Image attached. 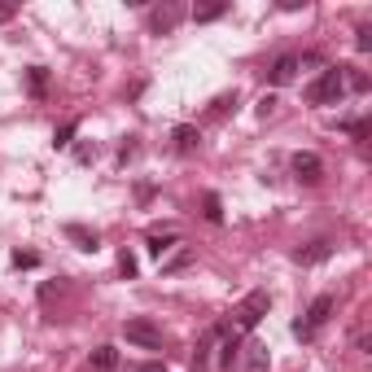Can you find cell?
Returning a JSON list of instances; mask_svg holds the SVG:
<instances>
[{
	"label": "cell",
	"mask_w": 372,
	"mask_h": 372,
	"mask_svg": "<svg viewBox=\"0 0 372 372\" xmlns=\"http://www.w3.org/2000/svg\"><path fill=\"white\" fill-rule=\"evenodd\" d=\"M293 74H298V57H281L276 66H271V74H267V79L276 84V88H285V84H293Z\"/></svg>",
	"instance_id": "8"
},
{
	"label": "cell",
	"mask_w": 372,
	"mask_h": 372,
	"mask_svg": "<svg viewBox=\"0 0 372 372\" xmlns=\"http://www.w3.org/2000/svg\"><path fill=\"white\" fill-rule=\"evenodd\" d=\"M342 92H346V70H342V66H329V70H320V79L307 88V101L329 106V101H337Z\"/></svg>",
	"instance_id": "2"
},
{
	"label": "cell",
	"mask_w": 372,
	"mask_h": 372,
	"mask_svg": "<svg viewBox=\"0 0 372 372\" xmlns=\"http://www.w3.org/2000/svg\"><path fill=\"white\" fill-rule=\"evenodd\" d=\"M267 307H271V298L263 293V289H254V293H245L241 303H237V311H232V333H250L259 320L267 315Z\"/></svg>",
	"instance_id": "1"
},
{
	"label": "cell",
	"mask_w": 372,
	"mask_h": 372,
	"mask_svg": "<svg viewBox=\"0 0 372 372\" xmlns=\"http://www.w3.org/2000/svg\"><path fill=\"white\" fill-rule=\"evenodd\" d=\"M351 88H355V92H363V88H368V74H359V70H355V74H351Z\"/></svg>",
	"instance_id": "23"
},
{
	"label": "cell",
	"mask_w": 372,
	"mask_h": 372,
	"mask_svg": "<svg viewBox=\"0 0 372 372\" xmlns=\"http://www.w3.org/2000/svg\"><path fill=\"white\" fill-rule=\"evenodd\" d=\"M206 351H210V342H197V355H193V372H202V368H206V359H210Z\"/></svg>",
	"instance_id": "18"
},
{
	"label": "cell",
	"mask_w": 372,
	"mask_h": 372,
	"mask_svg": "<svg viewBox=\"0 0 372 372\" xmlns=\"http://www.w3.org/2000/svg\"><path fill=\"white\" fill-rule=\"evenodd\" d=\"M355 35H359V40H355V44H359V48H363V53H368V48H372V27H359V31H355Z\"/></svg>",
	"instance_id": "22"
},
{
	"label": "cell",
	"mask_w": 372,
	"mask_h": 372,
	"mask_svg": "<svg viewBox=\"0 0 372 372\" xmlns=\"http://www.w3.org/2000/svg\"><path fill=\"white\" fill-rule=\"evenodd\" d=\"M202 215H206L210 223H219V219H223V210H219V197H215V193H206V197H202Z\"/></svg>",
	"instance_id": "15"
},
{
	"label": "cell",
	"mask_w": 372,
	"mask_h": 372,
	"mask_svg": "<svg viewBox=\"0 0 372 372\" xmlns=\"http://www.w3.org/2000/svg\"><path fill=\"white\" fill-rule=\"evenodd\" d=\"M293 176L303 184H320V180H325V162H320L315 154H298L293 158Z\"/></svg>",
	"instance_id": "6"
},
{
	"label": "cell",
	"mask_w": 372,
	"mask_h": 372,
	"mask_svg": "<svg viewBox=\"0 0 372 372\" xmlns=\"http://www.w3.org/2000/svg\"><path fill=\"white\" fill-rule=\"evenodd\" d=\"M118 271H123V276H136V259L123 254V259H118Z\"/></svg>",
	"instance_id": "21"
},
{
	"label": "cell",
	"mask_w": 372,
	"mask_h": 372,
	"mask_svg": "<svg viewBox=\"0 0 372 372\" xmlns=\"http://www.w3.org/2000/svg\"><path fill=\"white\" fill-rule=\"evenodd\" d=\"M123 337L145 346V351H158V346H162V333L149 325V320H128V325H123Z\"/></svg>",
	"instance_id": "4"
},
{
	"label": "cell",
	"mask_w": 372,
	"mask_h": 372,
	"mask_svg": "<svg viewBox=\"0 0 372 372\" xmlns=\"http://www.w3.org/2000/svg\"><path fill=\"white\" fill-rule=\"evenodd\" d=\"M184 18V5H158L154 13H149V31L162 35V31H176V22Z\"/></svg>",
	"instance_id": "5"
},
{
	"label": "cell",
	"mask_w": 372,
	"mask_h": 372,
	"mask_svg": "<svg viewBox=\"0 0 372 372\" xmlns=\"http://www.w3.org/2000/svg\"><path fill=\"white\" fill-rule=\"evenodd\" d=\"M118 368V351L114 346H96L92 351V372H114Z\"/></svg>",
	"instance_id": "10"
},
{
	"label": "cell",
	"mask_w": 372,
	"mask_h": 372,
	"mask_svg": "<svg viewBox=\"0 0 372 372\" xmlns=\"http://www.w3.org/2000/svg\"><path fill=\"white\" fill-rule=\"evenodd\" d=\"M197 140H202V136H197V128H176V149H180V154H193Z\"/></svg>",
	"instance_id": "12"
},
{
	"label": "cell",
	"mask_w": 372,
	"mask_h": 372,
	"mask_svg": "<svg viewBox=\"0 0 372 372\" xmlns=\"http://www.w3.org/2000/svg\"><path fill=\"white\" fill-rule=\"evenodd\" d=\"M329 254H333V245H329V241H311V245H303V250H298L293 259H298V263H325Z\"/></svg>",
	"instance_id": "9"
},
{
	"label": "cell",
	"mask_w": 372,
	"mask_h": 372,
	"mask_svg": "<svg viewBox=\"0 0 372 372\" xmlns=\"http://www.w3.org/2000/svg\"><path fill=\"white\" fill-rule=\"evenodd\" d=\"M188 259H193V250H176V254H171V259L162 263V271H176V267H184Z\"/></svg>",
	"instance_id": "16"
},
{
	"label": "cell",
	"mask_w": 372,
	"mask_h": 372,
	"mask_svg": "<svg viewBox=\"0 0 372 372\" xmlns=\"http://www.w3.org/2000/svg\"><path fill=\"white\" fill-rule=\"evenodd\" d=\"M66 232H70L74 241H79V245H84V250H96V237H88L84 228H66Z\"/></svg>",
	"instance_id": "20"
},
{
	"label": "cell",
	"mask_w": 372,
	"mask_h": 372,
	"mask_svg": "<svg viewBox=\"0 0 372 372\" xmlns=\"http://www.w3.org/2000/svg\"><path fill=\"white\" fill-rule=\"evenodd\" d=\"M140 372H167V368H162V363H145Z\"/></svg>",
	"instance_id": "25"
},
{
	"label": "cell",
	"mask_w": 372,
	"mask_h": 372,
	"mask_svg": "<svg viewBox=\"0 0 372 372\" xmlns=\"http://www.w3.org/2000/svg\"><path fill=\"white\" fill-rule=\"evenodd\" d=\"M74 128H79V123H62V128H57V136H53V145H57V149H62V145H70Z\"/></svg>",
	"instance_id": "17"
},
{
	"label": "cell",
	"mask_w": 372,
	"mask_h": 372,
	"mask_svg": "<svg viewBox=\"0 0 372 372\" xmlns=\"http://www.w3.org/2000/svg\"><path fill=\"white\" fill-rule=\"evenodd\" d=\"M13 18V5H0V22H9Z\"/></svg>",
	"instance_id": "24"
},
{
	"label": "cell",
	"mask_w": 372,
	"mask_h": 372,
	"mask_svg": "<svg viewBox=\"0 0 372 372\" xmlns=\"http://www.w3.org/2000/svg\"><path fill=\"white\" fill-rule=\"evenodd\" d=\"M329 315H333V298H329V293H320L315 303H311V311H307V320H298V325H293V333H298V337H311Z\"/></svg>",
	"instance_id": "3"
},
{
	"label": "cell",
	"mask_w": 372,
	"mask_h": 372,
	"mask_svg": "<svg viewBox=\"0 0 372 372\" xmlns=\"http://www.w3.org/2000/svg\"><path fill=\"white\" fill-rule=\"evenodd\" d=\"M267 346L263 342H250V346H245V372H267Z\"/></svg>",
	"instance_id": "7"
},
{
	"label": "cell",
	"mask_w": 372,
	"mask_h": 372,
	"mask_svg": "<svg viewBox=\"0 0 372 372\" xmlns=\"http://www.w3.org/2000/svg\"><path fill=\"white\" fill-rule=\"evenodd\" d=\"M171 245H180V241H176V232H149V250H154L158 259L171 250Z\"/></svg>",
	"instance_id": "11"
},
{
	"label": "cell",
	"mask_w": 372,
	"mask_h": 372,
	"mask_svg": "<svg viewBox=\"0 0 372 372\" xmlns=\"http://www.w3.org/2000/svg\"><path fill=\"white\" fill-rule=\"evenodd\" d=\"M237 359H241V342H237V333H232L228 342H223V351H219V363H223V368H232Z\"/></svg>",
	"instance_id": "13"
},
{
	"label": "cell",
	"mask_w": 372,
	"mask_h": 372,
	"mask_svg": "<svg viewBox=\"0 0 372 372\" xmlns=\"http://www.w3.org/2000/svg\"><path fill=\"white\" fill-rule=\"evenodd\" d=\"M44 84H48V74H44V66H31V92H35V96L44 92Z\"/></svg>",
	"instance_id": "19"
},
{
	"label": "cell",
	"mask_w": 372,
	"mask_h": 372,
	"mask_svg": "<svg viewBox=\"0 0 372 372\" xmlns=\"http://www.w3.org/2000/svg\"><path fill=\"white\" fill-rule=\"evenodd\" d=\"M223 9H228V5H223V0H215V5H202V9H193V18H197V22H215Z\"/></svg>",
	"instance_id": "14"
}]
</instances>
